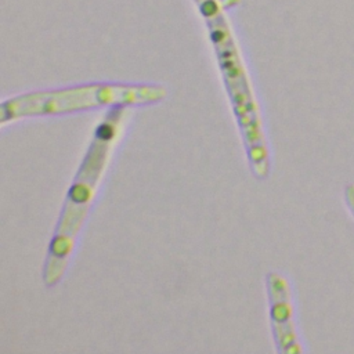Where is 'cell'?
<instances>
[{"label": "cell", "mask_w": 354, "mask_h": 354, "mask_svg": "<svg viewBox=\"0 0 354 354\" xmlns=\"http://www.w3.org/2000/svg\"><path fill=\"white\" fill-rule=\"evenodd\" d=\"M126 108L123 105L108 108L104 119L94 130L93 138L66 192L43 264L41 277L47 288L58 285L64 278L76 238L88 216L97 185L119 137Z\"/></svg>", "instance_id": "cell-1"}, {"label": "cell", "mask_w": 354, "mask_h": 354, "mask_svg": "<svg viewBox=\"0 0 354 354\" xmlns=\"http://www.w3.org/2000/svg\"><path fill=\"white\" fill-rule=\"evenodd\" d=\"M203 15L218 68L242 136L249 167L260 180L270 176L271 159L253 86L224 12L217 0H194Z\"/></svg>", "instance_id": "cell-2"}, {"label": "cell", "mask_w": 354, "mask_h": 354, "mask_svg": "<svg viewBox=\"0 0 354 354\" xmlns=\"http://www.w3.org/2000/svg\"><path fill=\"white\" fill-rule=\"evenodd\" d=\"M166 90L147 83H86L50 88L7 98L0 105V124L25 118L57 116L100 108L141 106L163 101Z\"/></svg>", "instance_id": "cell-3"}, {"label": "cell", "mask_w": 354, "mask_h": 354, "mask_svg": "<svg viewBox=\"0 0 354 354\" xmlns=\"http://www.w3.org/2000/svg\"><path fill=\"white\" fill-rule=\"evenodd\" d=\"M266 286L270 322L277 351L281 354L301 353L303 348L296 332L292 293L288 279L282 274L271 271L266 277Z\"/></svg>", "instance_id": "cell-4"}, {"label": "cell", "mask_w": 354, "mask_h": 354, "mask_svg": "<svg viewBox=\"0 0 354 354\" xmlns=\"http://www.w3.org/2000/svg\"><path fill=\"white\" fill-rule=\"evenodd\" d=\"M343 196H344V202H346V206H347L348 212L354 216V184L353 183H348L344 187Z\"/></svg>", "instance_id": "cell-5"}]
</instances>
